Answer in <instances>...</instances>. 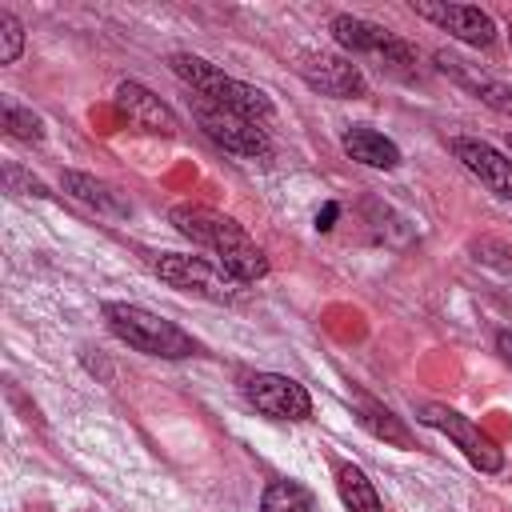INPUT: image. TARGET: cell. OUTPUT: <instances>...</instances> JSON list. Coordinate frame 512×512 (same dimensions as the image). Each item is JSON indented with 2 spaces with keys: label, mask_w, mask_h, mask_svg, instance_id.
<instances>
[{
  "label": "cell",
  "mask_w": 512,
  "mask_h": 512,
  "mask_svg": "<svg viewBox=\"0 0 512 512\" xmlns=\"http://www.w3.org/2000/svg\"><path fill=\"white\" fill-rule=\"evenodd\" d=\"M508 48H512V28H508Z\"/></svg>",
  "instance_id": "cell-23"
},
{
  "label": "cell",
  "mask_w": 512,
  "mask_h": 512,
  "mask_svg": "<svg viewBox=\"0 0 512 512\" xmlns=\"http://www.w3.org/2000/svg\"><path fill=\"white\" fill-rule=\"evenodd\" d=\"M336 492H340V500H344L348 512H384L380 492L372 488V480L356 464H340L336 468Z\"/></svg>",
  "instance_id": "cell-17"
},
{
  "label": "cell",
  "mask_w": 512,
  "mask_h": 512,
  "mask_svg": "<svg viewBox=\"0 0 512 512\" xmlns=\"http://www.w3.org/2000/svg\"><path fill=\"white\" fill-rule=\"evenodd\" d=\"M340 144H344V152H348L352 160H360V164H368V168H396V164H400V148H396L388 136H380L376 128L352 124Z\"/></svg>",
  "instance_id": "cell-14"
},
{
  "label": "cell",
  "mask_w": 512,
  "mask_h": 512,
  "mask_svg": "<svg viewBox=\"0 0 512 512\" xmlns=\"http://www.w3.org/2000/svg\"><path fill=\"white\" fill-rule=\"evenodd\" d=\"M356 420H360V428L372 432L376 440L396 444V448H412V436H408L404 420L392 416L384 404H376V400H368V396H356Z\"/></svg>",
  "instance_id": "cell-16"
},
{
  "label": "cell",
  "mask_w": 512,
  "mask_h": 512,
  "mask_svg": "<svg viewBox=\"0 0 512 512\" xmlns=\"http://www.w3.org/2000/svg\"><path fill=\"white\" fill-rule=\"evenodd\" d=\"M244 392H248V400L256 404V412H264V416H272V420H308V416H312V396H308L304 384H296L292 376L256 372Z\"/></svg>",
  "instance_id": "cell-7"
},
{
  "label": "cell",
  "mask_w": 512,
  "mask_h": 512,
  "mask_svg": "<svg viewBox=\"0 0 512 512\" xmlns=\"http://www.w3.org/2000/svg\"><path fill=\"white\" fill-rule=\"evenodd\" d=\"M416 420L428 424V428H436V432H444L480 472H500V468H504L500 444H496L480 424H472L468 416H460L456 408H448V404H420V408H416Z\"/></svg>",
  "instance_id": "cell-6"
},
{
  "label": "cell",
  "mask_w": 512,
  "mask_h": 512,
  "mask_svg": "<svg viewBox=\"0 0 512 512\" xmlns=\"http://www.w3.org/2000/svg\"><path fill=\"white\" fill-rule=\"evenodd\" d=\"M448 148H452V156H456L480 184H488L496 196L512 200V160H508L504 152H496L492 144L472 140V136H452Z\"/></svg>",
  "instance_id": "cell-12"
},
{
  "label": "cell",
  "mask_w": 512,
  "mask_h": 512,
  "mask_svg": "<svg viewBox=\"0 0 512 512\" xmlns=\"http://www.w3.org/2000/svg\"><path fill=\"white\" fill-rule=\"evenodd\" d=\"M60 184H64V192H68V196H76L80 204L96 208L100 216H128V204H124V200H120L104 180H96V176L64 172V176H60Z\"/></svg>",
  "instance_id": "cell-15"
},
{
  "label": "cell",
  "mask_w": 512,
  "mask_h": 512,
  "mask_svg": "<svg viewBox=\"0 0 512 512\" xmlns=\"http://www.w3.org/2000/svg\"><path fill=\"white\" fill-rule=\"evenodd\" d=\"M260 512H316V500L296 480H272L260 496Z\"/></svg>",
  "instance_id": "cell-18"
},
{
  "label": "cell",
  "mask_w": 512,
  "mask_h": 512,
  "mask_svg": "<svg viewBox=\"0 0 512 512\" xmlns=\"http://www.w3.org/2000/svg\"><path fill=\"white\" fill-rule=\"evenodd\" d=\"M196 116H200V128L220 144V148H228V152H236V156H268V136H264V128L260 124H252V120H244V116H236V112H224V108H216V104H204V108H196Z\"/></svg>",
  "instance_id": "cell-9"
},
{
  "label": "cell",
  "mask_w": 512,
  "mask_h": 512,
  "mask_svg": "<svg viewBox=\"0 0 512 512\" xmlns=\"http://www.w3.org/2000/svg\"><path fill=\"white\" fill-rule=\"evenodd\" d=\"M4 132H8L12 140H28V144H36V140L44 136V124H40V116H32L28 108L4 104Z\"/></svg>",
  "instance_id": "cell-19"
},
{
  "label": "cell",
  "mask_w": 512,
  "mask_h": 512,
  "mask_svg": "<svg viewBox=\"0 0 512 512\" xmlns=\"http://www.w3.org/2000/svg\"><path fill=\"white\" fill-rule=\"evenodd\" d=\"M412 12L424 16V20H432L436 28L452 32L456 40L476 44V48L492 44V36H496L492 16L480 12V8H472V4H432V0H412Z\"/></svg>",
  "instance_id": "cell-10"
},
{
  "label": "cell",
  "mask_w": 512,
  "mask_h": 512,
  "mask_svg": "<svg viewBox=\"0 0 512 512\" xmlns=\"http://www.w3.org/2000/svg\"><path fill=\"white\" fill-rule=\"evenodd\" d=\"M168 68H172L188 88H196L208 104H216V108H224V112H236V116L260 124V128L272 120V100H268L260 88H252V84H244V80L220 72L216 64H208V60H200V56H192V52H176V56L168 60Z\"/></svg>",
  "instance_id": "cell-2"
},
{
  "label": "cell",
  "mask_w": 512,
  "mask_h": 512,
  "mask_svg": "<svg viewBox=\"0 0 512 512\" xmlns=\"http://www.w3.org/2000/svg\"><path fill=\"white\" fill-rule=\"evenodd\" d=\"M332 36L340 48L348 52H360V56H376L380 68L396 72V76H408V64H416V52L392 36L388 28L372 24V20H360V16H332Z\"/></svg>",
  "instance_id": "cell-5"
},
{
  "label": "cell",
  "mask_w": 512,
  "mask_h": 512,
  "mask_svg": "<svg viewBox=\"0 0 512 512\" xmlns=\"http://www.w3.org/2000/svg\"><path fill=\"white\" fill-rule=\"evenodd\" d=\"M104 324L116 340H124L128 348L144 352V356H164V360H180L196 352V340L176 328L172 320L140 308V304H104Z\"/></svg>",
  "instance_id": "cell-3"
},
{
  "label": "cell",
  "mask_w": 512,
  "mask_h": 512,
  "mask_svg": "<svg viewBox=\"0 0 512 512\" xmlns=\"http://www.w3.org/2000/svg\"><path fill=\"white\" fill-rule=\"evenodd\" d=\"M156 276L180 292H192V296H204L212 304H232L240 296V280L224 268V264H208L204 256H160L156 264Z\"/></svg>",
  "instance_id": "cell-4"
},
{
  "label": "cell",
  "mask_w": 512,
  "mask_h": 512,
  "mask_svg": "<svg viewBox=\"0 0 512 512\" xmlns=\"http://www.w3.org/2000/svg\"><path fill=\"white\" fill-rule=\"evenodd\" d=\"M496 348H500V356L512 364V332H500V340H496Z\"/></svg>",
  "instance_id": "cell-22"
},
{
  "label": "cell",
  "mask_w": 512,
  "mask_h": 512,
  "mask_svg": "<svg viewBox=\"0 0 512 512\" xmlns=\"http://www.w3.org/2000/svg\"><path fill=\"white\" fill-rule=\"evenodd\" d=\"M24 48V24L0 8V64H12Z\"/></svg>",
  "instance_id": "cell-20"
},
{
  "label": "cell",
  "mask_w": 512,
  "mask_h": 512,
  "mask_svg": "<svg viewBox=\"0 0 512 512\" xmlns=\"http://www.w3.org/2000/svg\"><path fill=\"white\" fill-rule=\"evenodd\" d=\"M116 108H120V116H124L132 128H140V132H156V136H172V132H176L172 108H168L160 96H152L144 84H136V80H124V84L116 88Z\"/></svg>",
  "instance_id": "cell-13"
},
{
  "label": "cell",
  "mask_w": 512,
  "mask_h": 512,
  "mask_svg": "<svg viewBox=\"0 0 512 512\" xmlns=\"http://www.w3.org/2000/svg\"><path fill=\"white\" fill-rule=\"evenodd\" d=\"M300 76L312 92L320 96H332V100H360L368 92V80L364 72L344 60V56H328V52H312L300 60Z\"/></svg>",
  "instance_id": "cell-8"
},
{
  "label": "cell",
  "mask_w": 512,
  "mask_h": 512,
  "mask_svg": "<svg viewBox=\"0 0 512 512\" xmlns=\"http://www.w3.org/2000/svg\"><path fill=\"white\" fill-rule=\"evenodd\" d=\"M436 68H440L444 76H452L464 92H472L476 100H484L488 108L512 116V84H504L500 76L484 72L480 64H472V60H464V56H456V52H436Z\"/></svg>",
  "instance_id": "cell-11"
},
{
  "label": "cell",
  "mask_w": 512,
  "mask_h": 512,
  "mask_svg": "<svg viewBox=\"0 0 512 512\" xmlns=\"http://www.w3.org/2000/svg\"><path fill=\"white\" fill-rule=\"evenodd\" d=\"M508 144H512V136H508Z\"/></svg>",
  "instance_id": "cell-24"
},
{
  "label": "cell",
  "mask_w": 512,
  "mask_h": 512,
  "mask_svg": "<svg viewBox=\"0 0 512 512\" xmlns=\"http://www.w3.org/2000/svg\"><path fill=\"white\" fill-rule=\"evenodd\" d=\"M172 224L192 236L196 244L212 248L220 256V264L240 280V284H252V280H264L268 276V256L260 252V244L228 216L220 212H208V208H172Z\"/></svg>",
  "instance_id": "cell-1"
},
{
  "label": "cell",
  "mask_w": 512,
  "mask_h": 512,
  "mask_svg": "<svg viewBox=\"0 0 512 512\" xmlns=\"http://www.w3.org/2000/svg\"><path fill=\"white\" fill-rule=\"evenodd\" d=\"M336 216H340V208H336V204H332V200H328V204H324V208H320V212H316V232H328V228H332V220H336Z\"/></svg>",
  "instance_id": "cell-21"
}]
</instances>
